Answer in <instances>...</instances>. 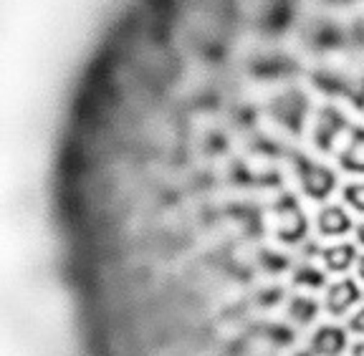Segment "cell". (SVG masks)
Listing matches in <instances>:
<instances>
[{"label":"cell","mask_w":364,"mask_h":356,"mask_svg":"<svg viewBox=\"0 0 364 356\" xmlns=\"http://www.w3.org/2000/svg\"><path fill=\"white\" fill-rule=\"evenodd\" d=\"M349 331L364 336V308H359V311L352 316V321H349Z\"/></svg>","instance_id":"obj_10"},{"label":"cell","mask_w":364,"mask_h":356,"mask_svg":"<svg viewBox=\"0 0 364 356\" xmlns=\"http://www.w3.org/2000/svg\"><path fill=\"white\" fill-rule=\"evenodd\" d=\"M357 301H359L357 281H352V278H344V281L331 283L329 288H326L324 306H326V311H329L331 316H344V313H347L349 308L357 303Z\"/></svg>","instance_id":"obj_2"},{"label":"cell","mask_w":364,"mask_h":356,"mask_svg":"<svg viewBox=\"0 0 364 356\" xmlns=\"http://www.w3.org/2000/svg\"><path fill=\"white\" fill-rule=\"evenodd\" d=\"M359 278H362V283H364V255L359 258Z\"/></svg>","instance_id":"obj_12"},{"label":"cell","mask_w":364,"mask_h":356,"mask_svg":"<svg viewBox=\"0 0 364 356\" xmlns=\"http://www.w3.org/2000/svg\"><path fill=\"white\" fill-rule=\"evenodd\" d=\"M289 316L294 318L296 323H304V326H306V323L316 316V303L309 298H296L289 308Z\"/></svg>","instance_id":"obj_8"},{"label":"cell","mask_w":364,"mask_h":356,"mask_svg":"<svg viewBox=\"0 0 364 356\" xmlns=\"http://www.w3.org/2000/svg\"><path fill=\"white\" fill-rule=\"evenodd\" d=\"M306 232V220H304V212L299 210L296 203H284L279 207V235L289 243L299 240V237Z\"/></svg>","instance_id":"obj_5"},{"label":"cell","mask_w":364,"mask_h":356,"mask_svg":"<svg viewBox=\"0 0 364 356\" xmlns=\"http://www.w3.org/2000/svg\"><path fill=\"white\" fill-rule=\"evenodd\" d=\"M357 237H359V243L364 245V222H362V225L357 227Z\"/></svg>","instance_id":"obj_11"},{"label":"cell","mask_w":364,"mask_h":356,"mask_svg":"<svg viewBox=\"0 0 364 356\" xmlns=\"http://www.w3.org/2000/svg\"><path fill=\"white\" fill-rule=\"evenodd\" d=\"M344 200H347L354 210L364 212V182H354V185L344 187Z\"/></svg>","instance_id":"obj_9"},{"label":"cell","mask_w":364,"mask_h":356,"mask_svg":"<svg viewBox=\"0 0 364 356\" xmlns=\"http://www.w3.org/2000/svg\"><path fill=\"white\" fill-rule=\"evenodd\" d=\"M321 258H324V266L329 268L331 273H341L357 260V250L349 243H339V245H331V248H324Z\"/></svg>","instance_id":"obj_7"},{"label":"cell","mask_w":364,"mask_h":356,"mask_svg":"<svg viewBox=\"0 0 364 356\" xmlns=\"http://www.w3.org/2000/svg\"><path fill=\"white\" fill-rule=\"evenodd\" d=\"M316 227L321 235L339 237L352 230V220H349V215L344 212V207H339V205H326V207L318 210Z\"/></svg>","instance_id":"obj_4"},{"label":"cell","mask_w":364,"mask_h":356,"mask_svg":"<svg viewBox=\"0 0 364 356\" xmlns=\"http://www.w3.org/2000/svg\"><path fill=\"white\" fill-rule=\"evenodd\" d=\"M339 164L347 172L364 175V129H357L339 152Z\"/></svg>","instance_id":"obj_6"},{"label":"cell","mask_w":364,"mask_h":356,"mask_svg":"<svg viewBox=\"0 0 364 356\" xmlns=\"http://www.w3.org/2000/svg\"><path fill=\"white\" fill-rule=\"evenodd\" d=\"M299 177H301L304 193L314 200L329 198V193L336 185V177L329 167L316 164V162H309V159H301V162H299Z\"/></svg>","instance_id":"obj_1"},{"label":"cell","mask_w":364,"mask_h":356,"mask_svg":"<svg viewBox=\"0 0 364 356\" xmlns=\"http://www.w3.org/2000/svg\"><path fill=\"white\" fill-rule=\"evenodd\" d=\"M347 349V331L339 326H321L311 336V351L316 356H341Z\"/></svg>","instance_id":"obj_3"}]
</instances>
